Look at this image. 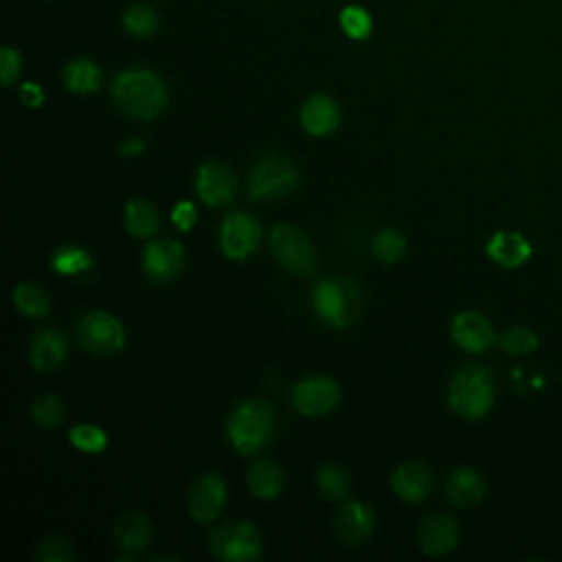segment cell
Wrapping results in <instances>:
<instances>
[{
  "instance_id": "6da1fadb",
  "label": "cell",
  "mask_w": 562,
  "mask_h": 562,
  "mask_svg": "<svg viewBox=\"0 0 562 562\" xmlns=\"http://www.w3.org/2000/svg\"><path fill=\"white\" fill-rule=\"evenodd\" d=\"M112 97L116 108L134 119H154L167 105V88L162 79L143 68L121 72L112 83Z\"/></svg>"
},
{
  "instance_id": "7a4b0ae2",
  "label": "cell",
  "mask_w": 562,
  "mask_h": 562,
  "mask_svg": "<svg viewBox=\"0 0 562 562\" xmlns=\"http://www.w3.org/2000/svg\"><path fill=\"white\" fill-rule=\"evenodd\" d=\"M274 428V411L263 400H248L237 404L226 419V437L231 446L244 457L261 452L270 443Z\"/></svg>"
},
{
  "instance_id": "3957f363",
  "label": "cell",
  "mask_w": 562,
  "mask_h": 562,
  "mask_svg": "<svg viewBox=\"0 0 562 562\" xmlns=\"http://www.w3.org/2000/svg\"><path fill=\"white\" fill-rule=\"evenodd\" d=\"M448 404L463 419H479L494 406V375L483 364L461 367L448 384Z\"/></svg>"
},
{
  "instance_id": "277c9868",
  "label": "cell",
  "mask_w": 562,
  "mask_h": 562,
  "mask_svg": "<svg viewBox=\"0 0 562 562\" xmlns=\"http://www.w3.org/2000/svg\"><path fill=\"white\" fill-rule=\"evenodd\" d=\"M312 303L321 321L334 327H347L362 312V292L349 277H325L314 285Z\"/></svg>"
},
{
  "instance_id": "5b68a950",
  "label": "cell",
  "mask_w": 562,
  "mask_h": 562,
  "mask_svg": "<svg viewBox=\"0 0 562 562\" xmlns=\"http://www.w3.org/2000/svg\"><path fill=\"white\" fill-rule=\"evenodd\" d=\"M299 184L296 165L281 154H270L257 160L248 176V193L252 200L272 202L288 198Z\"/></svg>"
},
{
  "instance_id": "8992f818",
  "label": "cell",
  "mask_w": 562,
  "mask_h": 562,
  "mask_svg": "<svg viewBox=\"0 0 562 562\" xmlns=\"http://www.w3.org/2000/svg\"><path fill=\"white\" fill-rule=\"evenodd\" d=\"M209 551L224 562H250L263 553V538L252 522L231 520L211 531Z\"/></svg>"
},
{
  "instance_id": "52a82bcc",
  "label": "cell",
  "mask_w": 562,
  "mask_h": 562,
  "mask_svg": "<svg viewBox=\"0 0 562 562\" xmlns=\"http://www.w3.org/2000/svg\"><path fill=\"white\" fill-rule=\"evenodd\" d=\"M268 244L277 263H281V268L292 274L310 277L318 266V257L310 237L294 224H277L270 233Z\"/></svg>"
},
{
  "instance_id": "ba28073f",
  "label": "cell",
  "mask_w": 562,
  "mask_h": 562,
  "mask_svg": "<svg viewBox=\"0 0 562 562\" xmlns=\"http://www.w3.org/2000/svg\"><path fill=\"white\" fill-rule=\"evenodd\" d=\"M79 342L92 353H114L125 342V329L116 316L94 310L88 312L77 327Z\"/></svg>"
},
{
  "instance_id": "9c48e42d",
  "label": "cell",
  "mask_w": 562,
  "mask_h": 562,
  "mask_svg": "<svg viewBox=\"0 0 562 562\" xmlns=\"http://www.w3.org/2000/svg\"><path fill=\"white\" fill-rule=\"evenodd\" d=\"M292 406L307 417H321L338 406L340 389L329 375H310L292 386Z\"/></svg>"
},
{
  "instance_id": "30bf717a",
  "label": "cell",
  "mask_w": 562,
  "mask_h": 562,
  "mask_svg": "<svg viewBox=\"0 0 562 562\" xmlns=\"http://www.w3.org/2000/svg\"><path fill=\"white\" fill-rule=\"evenodd\" d=\"M259 239H261V226L252 215L244 211H233L224 217L220 228V246L226 257L231 259L250 257L257 250Z\"/></svg>"
},
{
  "instance_id": "8fae6325",
  "label": "cell",
  "mask_w": 562,
  "mask_h": 562,
  "mask_svg": "<svg viewBox=\"0 0 562 562\" xmlns=\"http://www.w3.org/2000/svg\"><path fill=\"white\" fill-rule=\"evenodd\" d=\"M226 481L217 472L202 474L189 490V514L198 522L215 520L226 505Z\"/></svg>"
},
{
  "instance_id": "7c38bea8",
  "label": "cell",
  "mask_w": 562,
  "mask_h": 562,
  "mask_svg": "<svg viewBox=\"0 0 562 562\" xmlns=\"http://www.w3.org/2000/svg\"><path fill=\"white\" fill-rule=\"evenodd\" d=\"M375 529L371 507L360 501H345L334 514V533L347 547L364 544Z\"/></svg>"
},
{
  "instance_id": "4fadbf2b",
  "label": "cell",
  "mask_w": 562,
  "mask_h": 562,
  "mask_svg": "<svg viewBox=\"0 0 562 562\" xmlns=\"http://www.w3.org/2000/svg\"><path fill=\"white\" fill-rule=\"evenodd\" d=\"M184 263V250L178 241L154 239L143 250V270L154 283L173 281Z\"/></svg>"
},
{
  "instance_id": "5bb4252c",
  "label": "cell",
  "mask_w": 562,
  "mask_h": 562,
  "mask_svg": "<svg viewBox=\"0 0 562 562\" xmlns=\"http://www.w3.org/2000/svg\"><path fill=\"white\" fill-rule=\"evenodd\" d=\"M195 191L209 206H224L235 198L237 178L222 162H204L195 173Z\"/></svg>"
},
{
  "instance_id": "9a60e30c",
  "label": "cell",
  "mask_w": 562,
  "mask_h": 562,
  "mask_svg": "<svg viewBox=\"0 0 562 562\" xmlns=\"http://www.w3.org/2000/svg\"><path fill=\"white\" fill-rule=\"evenodd\" d=\"M450 334H452L454 345L461 347L463 351H470V353H483L496 340L490 321L483 314H479V312H461V314H457L452 318Z\"/></svg>"
},
{
  "instance_id": "2e32d148",
  "label": "cell",
  "mask_w": 562,
  "mask_h": 562,
  "mask_svg": "<svg viewBox=\"0 0 562 562\" xmlns=\"http://www.w3.org/2000/svg\"><path fill=\"white\" fill-rule=\"evenodd\" d=\"M68 356V338L57 327H40L29 345V362L35 371H55Z\"/></svg>"
},
{
  "instance_id": "e0dca14e",
  "label": "cell",
  "mask_w": 562,
  "mask_h": 562,
  "mask_svg": "<svg viewBox=\"0 0 562 562\" xmlns=\"http://www.w3.org/2000/svg\"><path fill=\"white\" fill-rule=\"evenodd\" d=\"M417 542L426 555H446L459 544V522L448 514L428 516L417 531Z\"/></svg>"
},
{
  "instance_id": "ac0fdd59",
  "label": "cell",
  "mask_w": 562,
  "mask_h": 562,
  "mask_svg": "<svg viewBox=\"0 0 562 562\" xmlns=\"http://www.w3.org/2000/svg\"><path fill=\"white\" fill-rule=\"evenodd\" d=\"M432 472L422 461H406L391 476L393 492L406 503H419L432 492Z\"/></svg>"
},
{
  "instance_id": "d6986e66",
  "label": "cell",
  "mask_w": 562,
  "mask_h": 562,
  "mask_svg": "<svg viewBox=\"0 0 562 562\" xmlns=\"http://www.w3.org/2000/svg\"><path fill=\"white\" fill-rule=\"evenodd\" d=\"M338 103L327 94H314L301 108V125L312 136H327L338 127Z\"/></svg>"
},
{
  "instance_id": "ffe728a7",
  "label": "cell",
  "mask_w": 562,
  "mask_h": 562,
  "mask_svg": "<svg viewBox=\"0 0 562 562\" xmlns=\"http://www.w3.org/2000/svg\"><path fill=\"white\" fill-rule=\"evenodd\" d=\"M154 538V525L143 512H125L114 522V540L127 553L143 551Z\"/></svg>"
},
{
  "instance_id": "44dd1931",
  "label": "cell",
  "mask_w": 562,
  "mask_h": 562,
  "mask_svg": "<svg viewBox=\"0 0 562 562\" xmlns=\"http://www.w3.org/2000/svg\"><path fill=\"white\" fill-rule=\"evenodd\" d=\"M487 257L501 268H520L531 257V246L520 233L501 231L487 241Z\"/></svg>"
},
{
  "instance_id": "7402d4cb",
  "label": "cell",
  "mask_w": 562,
  "mask_h": 562,
  "mask_svg": "<svg viewBox=\"0 0 562 562\" xmlns=\"http://www.w3.org/2000/svg\"><path fill=\"white\" fill-rule=\"evenodd\" d=\"M485 494V481L483 476L472 468H459L448 476L446 483V496L457 507H474Z\"/></svg>"
},
{
  "instance_id": "603a6c76",
  "label": "cell",
  "mask_w": 562,
  "mask_h": 562,
  "mask_svg": "<svg viewBox=\"0 0 562 562\" xmlns=\"http://www.w3.org/2000/svg\"><path fill=\"white\" fill-rule=\"evenodd\" d=\"M246 485L257 498H263V501L277 498L283 490V472L274 461L259 459L248 468Z\"/></svg>"
},
{
  "instance_id": "cb8c5ba5",
  "label": "cell",
  "mask_w": 562,
  "mask_h": 562,
  "mask_svg": "<svg viewBox=\"0 0 562 562\" xmlns=\"http://www.w3.org/2000/svg\"><path fill=\"white\" fill-rule=\"evenodd\" d=\"M123 220H125L127 233H130L132 237H138V239H145V237L156 235L158 224H160L158 211L154 209V204H149V202H145V200H130V202L125 204Z\"/></svg>"
},
{
  "instance_id": "d4e9b609",
  "label": "cell",
  "mask_w": 562,
  "mask_h": 562,
  "mask_svg": "<svg viewBox=\"0 0 562 562\" xmlns=\"http://www.w3.org/2000/svg\"><path fill=\"white\" fill-rule=\"evenodd\" d=\"M316 490L327 501H345L351 492V474L334 463L321 465L314 474Z\"/></svg>"
},
{
  "instance_id": "484cf974",
  "label": "cell",
  "mask_w": 562,
  "mask_h": 562,
  "mask_svg": "<svg viewBox=\"0 0 562 562\" xmlns=\"http://www.w3.org/2000/svg\"><path fill=\"white\" fill-rule=\"evenodd\" d=\"M13 303L18 312H22L29 318H40L50 312V294L46 288L33 281H24L15 285L13 290Z\"/></svg>"
},
{
  "instance_id": "4316f807",
  "label": "cell",
  "mask_w": 562,
  "mask_h": 562,
  "mask_svg": "<svg viewBox=\"0 0 562 562\" xmlns=\"http://www.w3.org/2000/svg\"><path fill=\"white\" fill-rule=\"evenodd\" d=\"M64 81L72 92H79V94L94 92L101 83V70L90 59H75L66 66Z\"/></svg>"
},
{
  "instance_id": "83f0119b",
  "label": "cell",
  "mask_w": 562,
  "mask_h": 562,
  "mask_svg": "<svg viewBox=\"0 0 562 562\" xmlns=\"http://www.w3.org/2000/svg\"><path fill=\"white\" fill-rule=\"evenodd\" d=\"M371 250L382 263H397L406 252V237L395 228H382L371 241Z\"/></svg>"
},
{
  "instance_id": "f1b7e54d",
  "label": "cell",
  "mask_w": 562,
  "mask_h": 562,
  "mask_svg": "<svg viewBox=\"0 0 562 562\" xmlns=\"http://www.w3.org/2000/svg\"><path fill=\"white\" fill-rule=\"evenodd\" d=\"M64 417H66V406H64L61 397H57L53 393L37 395L31 402V419L42 428H55L64 422Z\"/></svg>"
},
{
  "instance_id": "f546056e",
  "label": "cell",
  "mask_w": 562,
  "mask_h": 562,
  "mask_svg": "<svg viewBox=\"0 0 562 562\" xmlns=\"http://www.w3.org/2000/svg\"><path fill=\"white\" fill-rule=\"evenodd\" d=\"M50 263L59 274H79L90 270L92 257L79 246H61L59 250H55Z\"/></svg>"
},
{
  "instance_id": "4dcf8cb0",
  "label": "cell",
  "mask_w": 562,
  "mask_h": 562,
  "mask_svg": "<svg viewBox=\"0 0 562 562\" xmlns=\"http://www.w3.org/2000/svg\"><path fill=\"white\" fill-rule=\"evenodd\" d=\"M68 437H70V443L77 450L88 452V454H97V452H101L108 446L105 430H101L94 424H77V426L70 428Z\"/></svg>"
},
{
  "instance_id": "1f68e13d",
  "label": "cell",
  "mask_w": 562,
  "mask_h": 562,
  "mask_svg": "<svg viewBox=\"0 0 562 562\" xmlns=\"http://www.w3.org/2000/svg\"><path fill=\"white\" fill-rule=\"evenodd\" d=\"M501 347L512 356H527L538 347V336L529 327H509L501 334Z\"/></svg>"
},
{
  "instance_id": "d6a6232c",
  "label": "cell",
  "mask_w": 562,
  "mask_h": 562,
  "mask_svg": "<svg viewBox=\"0 0 562 562\" xmlns=\"http://www.w3.org/2000/svg\"><path fill=\"white\" fill-rule=\"evenodd\" d=\"M35 558L40 562H72L77 555L70 540H66L64 536H46L37 544Z\"/></svg>"
},
{
  "instance_id": "836d02e7",
  "label": "cell",
  "mask_w": 562,
  "mask_h": 562,
  "mask_svg": "<svg viewBox=\"0 0 562 562\" xmlns=\"http://www.w3.org/2000/svg\"><path fill=\"white\" fill-rule=\"evenodd\" d=\"M123 24L132 35L147 37L156 31V13L149 7H132L125 11Z\"/></svg>"
},
{
  "instance_id": "e575fe53",
  "label": "cell",
  "mask_w": 562,
  "mask_h": 562,
  "mask_svg": "<svg viewBox=\"0 0 562 562\" xmlns=\"http://www.w3.org/2000/svg\"><path fill=\"white\" fill-rule=\"evenodd\" d=\"M340 26L351 40H364L371 33V18L360 7H347L340 13Z\"/></svg>"
},
{
  "instance_id": "d590c367",
  "label": "cell",
  "mask_w": 562,
  "mask_h": 562,
  "mask_svg": "<svg viewBox=\"0 0 562 562\" xmlns=\"http://www.w3.org/2000/svg\"><path fill=\"white\" fill-rule=\"evenodd\" d=\"M20 75V55L13 48H2L0 53V79L4 86H11Z\"/></svg>"
},
{
  "instance_id": "8d00e7d4",
  "label": "cell",
  "mask_w": 562,
  "mask_h": 562,
  "mask_svg": "<svg viewBox=\"0 0 562 562\" xmlns=\"http://www.w3.org/2000/svg\"><path fill=\"white\" fill-rule=\"evenodd\" d=\"M195 206L189 200H182L173 206L171 211V222L180 228V231H189L195 224Z\"/></svg>"
},
{
  "instance_id": "74e56055",
  "label": "cell",
  "mask_w": 562,
  "mask_h": 562,
  "mask_svg": "<svg viewBox=\"0 0 562 562\" xmlns=\"http://www.w3.org/2000/svg\"><path fill=\"white\" fill-rule=\"evenodd\" d=\"M20 99H22L26 105L35 108V105L42 103L44 94H42V88H40V86H35V83H24L22 90H20Z\"/></svg>"
},
{
  "instance_id": "f35d334b",
  "label": "cell",
  "mask_w": 562,
  "mask_h": 562,
  "mask_svg": "<svg viewBox=\"0 0 562 562\" xmlns=\"http://www.w3.org/2000/svg\"><path fill=\"white\" fill-rule=\"evenodd\" d=\"M143 149H145V143L140 138H127L119 145V151L123 156H138Z\"/></svg>"
}]
</instances>
